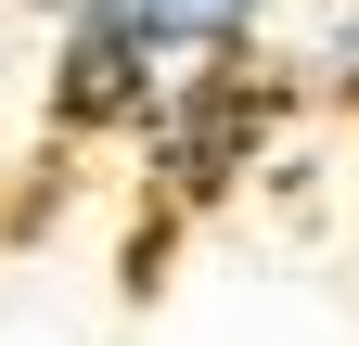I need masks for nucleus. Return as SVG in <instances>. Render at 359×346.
Returning <instances> with one entry per match:
<instances>
[{
  "instance_id": "4",
  "label": "nucleus",
  "mask_w": 359,
  "mask_h": 346,
  "mask_svg": "<svg viewBox=\"0 0 359 346\" xmlns=\"http://www.w3.org/2000/svg\"><path fill=\"white\" fill-rule=\"evenodd\" d=\"M334 90L359 103V0H346V39H334Z\"/></svg>"
},
{
  "instance_id": "2",
  "label": "nucleus",
  "mask_w": 359,
  "mask_h": 346,
  "mask_svg": "<svg viewBox=\"0 0 359 346\" xmlns=\"http://www.w3.org/2000/svg\"><path fill=\"white\" fill-rule=\"evenodd\" d=\"M167 90V64L128 39L103 0H65V39H52V128L65 141H116V128H142Z\"/></svg>"
},
{
  "instance_id": "3",
  "label": "nucleus",
  "mask_w": 359,
  "mask_h": 346,
  "mask_svg": "<svg viewBox=\"0 0 359 346\" xmlns=\"http://www.w3.org/2000/svg\"><path fill=\"white\" fill-rule=\"evenodd\" d=\"M103 13H116V26H128V39H142V52L180 77V64H231L244 39H257L269 0H103Z\"/></svg>"
},
{
  "instance_id": "1",
  "label": "nucleus",
  "mask_w": 359,
  "mask_h": 346,
  "mask_svg": "<svg viewBox=\"0 0 359 346\" xmlns=\"http://www.w3.org/2000/svg\"><path fill=\"white\" fill-rule=\"evenodd\" d=\"M257 141H269V77L244 52L231 64H180L154 90V116H142V167H154L167 205H218L257 167Z\"/></svg>"
}]
</instances>
